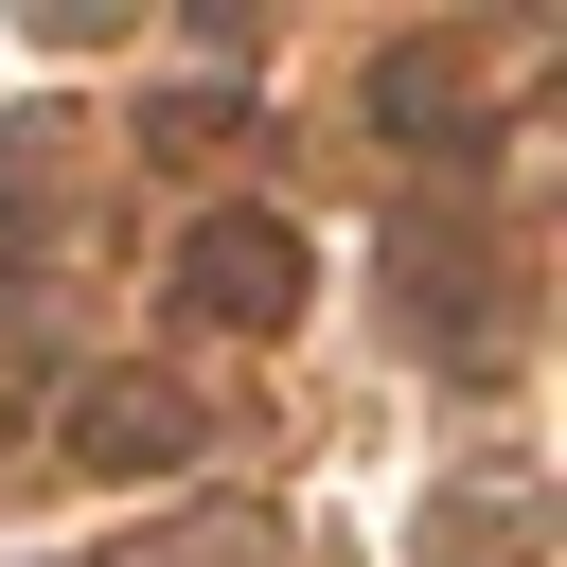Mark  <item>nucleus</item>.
<instances>
[{
  "mask_svg": "<svg viewBox=\"0 0 567 567\" xmlns=\"http://www.w3.org/2000/svg\"><path fill=\"white\" fill-rule=\"evenodd\" d=\"M195 301H213V319H284V301H301V230H266V213L195 230Z\"/></svg>",
  "mask_w": 567,
  "mask_h": 567,
  "instance_id": "f257e3e1",
  "label": "nucleus"
},
{
  "mask_svg": "<svg viewBox=\"0 0 567 567\" xmlns=\"http://www.w3.org/2000/svg\"><path fill=\"white\" fill-rule=\"evenodd\" d=\"M89 461L124 478V461H177V390H106L89 408Z\"/></svg>",
  "mask_w": 567,
  "mask_h": 567,
  "instance_id": "f03ea898",
  "label": "nucleus"
}]
</instances>
